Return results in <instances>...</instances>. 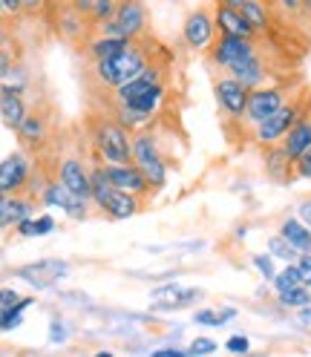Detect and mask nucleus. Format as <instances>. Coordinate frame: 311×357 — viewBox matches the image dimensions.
<instances>
[{"label":"nucleus","mask_w":311,"mask_h":357,"mask_svg":"<svg viewBox=\"0 0 311 357\" xmlns=\"http://www.w3.org/2000/svg\"><path fill=\"white\" fill-rule=\"evenodd\" d=\"M147 55L142 52V47H139V40L132 43L130 50H124L121 55H113V58H107V61H98L96 63V78L104 84V86H109V89H119V86H124V84H130V81H136L144 70H147Z\"/></svg>","instance_id":"1"},{"label":"nucleus","mask_w":311,"mask_h":357,"mask_svg":"<svg viewBox=\"0 0 311 357\" xmlns=\"http://www.w3.org/2000/svg\"><path fill=\"white\" fill-rule=\"evenodd\" d=\"M90 182H93V196H90V199H93V202H96L109 219H130L132 213H139L142 199L130 196V193H121V190H116L113 185H109L104 165H96V167H93Z\"/></svg>","instance_id":"2"},{"label":"nucleus","mask_w":311,"mask_h":357,"mask_svg":"<svg viewBox=\"0 0 311 357\" xmlns=\"http://www.w3.org/2000/svg\"><path fill=\"white\" fill-rule=\"evenodd\" d=\"M130 150H132V162H136V167L144 173L150 188L159 190L167 182V165H165V155L159 150L156 136H153V132H147V130L136 132L132 142H130Z\"/></svg>","instance_id":"3"},{"label":"nucleus","mask_w":311,"mask_h":357,"mask_svg":"<svg viewBox=\"0 0 311 357\" xmlns=\"http://www.w3.org/2000/svg\"><path fill=\"white\" fill-rule=\"evenodd\" d=\"M101 159L107 167H124V165H132V150H130V136L127 130L113 121V119H101L98 121V130L93 136Z\"/></svg>","instance_id":"4"},{"label":"nucleus","mask_w":311,"mask_h":357,"mask_svg":"<svg viewBox=\"0 0 311 357\" xmlns=\"http://www.w3.org/2000/svg\"><path fill=\"white\" fill-rule=\"evenodd\" d=\"M308 104H311V101H305L303 96H297L294 101H288L277 116H271L265 124L257 127V144H259V147H268V150H271V147H280L282 139L294 130V124H297L300 116L305 113Z\"/></svg>","instance_id":"5"},{"label":"nucleus","mask_w":311,"mask_h":357,"mask_svg":"<svg viewBox=\"0 0 311 357\" xmlns=\"http://www.w3.org/2000/svg\"><path fill=\"white\" fill-rule=\"evenodd\" d=\"M254 55H259V47L254 40H242V38H225L219 35L216 43L211 47V61L219 66V70H236L239 63L251 61Z\"/></svg>","instance_id":"6"},{"label":"nucleus","mask_w":311,"mask_h":357,"mask_svg":"<svg viewBox=\"0 0 311 357\" xmlns=\"http://www.w3.org/2000/svg\"><path fill=\"white\" fill-rule=\"evenodd\" d=\"M288 104V96L282 86H262V89H254V93L248 96V109H245V119L259 127L265 124L271 116H277L280 109Z\"/></svg>","instance_id":"7"},{"label":"nucleus","mask_w":311,"mask_h":357,"mask_svg":"<svg viewBox=\"0 0 311 357\" xmlns=\"http://www.w3.org/2000/svg\"><path fill=\"white\" fill-rule=\"evenodd\" d=\"M185 40L190 50H208L216 43V20H213V12L199 6L193 9L188 17H185Z\"/></svg>","instance_id":"8"},{"label":"nucleus","mask_w":311,"mask_h":357,"mask_svg":"<svg viewBox=\"0 0 311 357\" xmlns=\"http://www.w3.org/2000/svg\"><path fill=\"white\" fill-rule=\"evenodd\" d=\"M213 93H216V101H219V107L225 109L228 116H234V119H239V116H245V109H248V89L242 86L236 78H231V75H222V78H216L213 81Z\"/></svg>","instance_id":"9"},{"label":"nucleus","mask_w":311,"mask_h":357,"mask_svg":"<svg viewBox=\"0 0 311 357\" xmlns=\"http://www.w3.org/2000/svg\"><path fill=\"white\" fill-rule=\"evenodd\" d=\"M29 173H32V165L24 153H12L0 162V196L6 193H17L24 190L26 182H29Z\"/></svg>","instance_id":"10"},{"label":"nucleus","mask_w":311,"mask_h":357,"mask_svg":"<svg viewBox=\"0 0 311 357\" xmlns=\"http://www.w3.org/2000/svg\"><path fill=\"white\" fill-rule=\"evenodd\" d=\"M66 274H70V265L61 262V259H40V262H32V265L17 268V277L26 280V282L35 285V288H50V285H55L58 280H63Z\"/></svg>","instance_id":"11"},{"label":"nucleus","mask_w":311,"mask_h":357,"mask_svg":"<svg viewBox=\"0 0 311 357\" xmlns=\"http://www.w3.org/2000/svg\"><path fill=\"white\" fill-rule=\"evenodd\" d=\"M213 20H216V29L219 35H225V38H242V40H254L257 32L248 26V20L239 15V9L231 3H216L213 6Z\"/></svg>","instance_id":"12"},{"label":"nucleus","mask_w":311,"mask_h":357,"mask_svg":"<svg viewBox=\"0 0 311 357\" xmlns=\"http://www.w3.org/2000/svg\"><path fill=\"white\" fill-rule=\"evenodd\" d=\"M58 182L70 190L78 199H90L93 196V182H90V173L81 165V159L70 155V159H61L58 165Z\"/></svg>","instance_id":"13"},{"label":"nucleus","mask_w":311,"mask_h":357,"mask_svg":"<svg viewBox=\"0 0 311 357\" xmlns=\"http://www.w3.org/2000/svg\"><path fill=\"white\" fill-rule=\"evenodd\" d=\"M104 170H107L109 185H113L116 190H121V193H130V196H136V199H144V196L153 190L150 182L144 178V173H142L136 165H124V167H107V165H104Z\"/></svg>","instance_id":"14"},{"label":"nucleus","mask_w":311,"mask_h":357,"mask_svg":"<svg viewBox=\"0 0 311 357\" xmlns=\"http://www.w3.org/2000/svg\"><path fill=\"white\" fill-rule=\"evenodd\" d=\"M280 147H282V153H285L291 162H300L303 155L311 150V104L305 107V113L300 116V121L294 124V130L282 139Z\"/></svg>","instance_id":"15"},{"label":"nucleus","mask_w":311,"mask_h":357,"mask_svg":"<svg viewBox=\"0 0 311 357\" xmlns=\"http://www.w3.org/2000/svg\"><path fill=\"white\" fill-rule=\"evenodd\" d=\"M40 199L47 205H52V208H61V211H66L73 219H86V199H78V196H73L70 190H66L58 178L55 182H50L47 188H43V193H40Z\"/></svg>","instance_id":"16"},{"label":"nucleus","mask_w":311,"mask_h":357,"mask_svg":"<svg viewBox=\"0 0 311 357\" xmlns=\"http://www.w3.org/2000/svg\"><path fill=\"white\" fill-rule=\"evenodd\" d=\"M0 116L9 127H20V121L26 119V104L20 98V86H0Z\"/></svg>","instance_id":"17"},{"label":"nucleus","mask_w":311,"mask_h":357,"mask_svg":"<svg viewBox=\"0 0 311 357\" xmlns=\"http://www.w3.org/2000/svg\"><path fill=\"white\" fill-rule=\"evenodd\" d=\"M32 211H35L32 199H24V196H3V202H0V228H9V225L17 228L24 219H32Z\"/></svg>","instance_id":"18"},{"label":"nucleus","mask_w":311,"mask_h":357,"mask_svg":"<svg viewBox=\"0 0 311 357\" xmlns=\"http://www.w3.org/2000/svg\"><path fill=\"white\" fill-rule=\"evenodd\" d=\"M113 20H119L130 40H139V35L147 29V9L142 3H119Z\"/></svg>","instance_id":"19"},{"label":"nucleus","mask_w":311,"mask_h":357,"mask_svg":"<svg viewBox=\"0 0 311 357\" xmlns=\"http://www.w3.org/2000/svg\"><path fill=\"white\" fill-rule=\"evenodd\" d=\"M199 297H202L199 288H182V285H162L153 291L156 305L162 308H185L190 305V300H199Z\"/></svg>","instance_id":"20"},{"label":"nucleus","mask_w":311,"mask_h":357,"mask_svg":"<svg viewBox=\"0 0 311 357\" xmlns=\"http://www.w3.org/2000/svg\"><path fill=\"white\" fill-rule=\"evenodd\" d=\"M280 236L291 245V248L303 257V254H311V228L303 225L297 216H288L282 225H280Z\"/></svg>","instance_id":"21"},{"label":"nucleus","mask_w":311,"mask_h":357,"mask_svg":"<svg viewBox=\"0 0 311 357\" xmlns=\"http://www.w3.org/2000/svg\"><path fill=\"white\" fill-rule=\"evenodd\" d=\"M231 3L239 9V15L248 20V26L257 35H265L271 29V9L265 3H254V0H231Z\"/></svg>","instance_id":"22"},{"label":"nucleus","mask_w":311,"mask_h":357,"mask_svg":"<svg viewBox=\"0 0 311 357\" xmlns=\"http://www.w3.org/2000/svg\"><path fill=\"white\" fill-rule=\"evenodd\" d=\"M78 15H84L86 20H98V24H107V20L116 17V3L113 0H78L73 6Z\"/></svg>","instance_id":"23"},{"label":"nucleus","mask_w":311,"mask_h":357,"mask_svg":"<svg viewBox=\"0 0 311 357\" xmlns=\"http://www.w3.org/2000/svg\"><path fill=\"white\" fill-rule=\"evenodd\" d=\"M136 40H113V38H96V40H90V47H86V52H90L93 58H96V63L98 61H107V58H113V55H121L124 50H130Z\"/></svg>","instance_id":"24"},{"label":"nucleus","mask_w":311,"mask_h":357,"mask_svg":"<svg viewBox=\"0 0 311 357\" xmlns=\"http://www.w3.org/2000/svg\"><path fill=\"white\" fill-rule=\"evenodd\" d=\"M17 132H20V139H24V142L40 144L43 139H47V119H43L40 113H26V119L20 121Z\"/></svg>","instance_id":"25"},{"label":"nucleus","mask_w":311,"mask_h":357,"mask_svg":"<svg viewBox=\"0 0 311 357\" xmlns=\"http://www.w3.org/2000/svg\"><path fill=\"white\" fill-rule=\"evenodd\" d=\"M55 231V219L52 216H32V219H24L17 225V234L20 236H47V234H52Z\"/></svg>","instance_id":"26"},{"label":"nucleus","mask_w":311,"mask_h":357,"mask_svg":"<svg viewBox=\"0 0 311 357\" xmlns=\"http://www.w3.org/2000/svg\"><path fill=\"white\" fill-rule=\"evenodd\" d=\"M234 317H236V308H202L193 314L199 326H225Z\"/></svg>","instance_id":"27"},{"label":"nucleus","mask_w":311,"mask_h":357,"mask_svg":"<svg viewBox=\"0 0 311 357\" xmlns=\"http://www.w3.org/2000/svg\"><path fill=\"white\" fill-rule=\"evenodd\" d=\"M271 285L277 288V294H285V291H291V288H300V285H305V282H303V274H300L297 265H285L282 271L274 277Z\"/></svg>","instance_id":"28"},{"label":"nucleus","mask_w":311,"mask_h":357,"mask_svg":"<svg viewBox=\"0 0 311 357\" xmlns=\"http://www.w3.org/2000/svg\"><path fill=\"white\" fill-rule=\"evenodd\" d=\"M32 305V300L29 297H24L17 305H12V308H0V331H9V328H17L20 323H24V311Z\"/></svg>","instance_id":"29"},{"label":"nucleus","mask_w":311,"mask_h":357,"mask_svg":"<svg viewBox=\"0 0 311 357\" xmlns=\"http://www.w3.org/2000/svg\"><path fill=\"white\" fill-rule=\"evenodd\" d=\"M280 297V305L285 308H311V288L308 285H300V288H291V291L285 294H277Z\"/></svg>","instance_id":"30"},{"label":"nucleus","mask_w":311,"mask_h":357,"mask_svg":"<svg viewBox=\"0 0 311 357\" xmlns=\"http://www.w3.org/2000/svg\"><path fill=\"white\" fill-rule=\"evenodd\" d=\"M268 254L277 257V259H282V262H288V265H297V259H300V254H297L280 234H274V236L268 239Z\"/></svg>","instance_id":"31"},{"label":"nucleus","mask_w":311,"mask_h":357,"mask_svg":"<svg viewBox=\"0 0 311 357\" xmlns=\"http://www.w3.org/2000/svg\"><path fill=\"white\" fill-rule=\"evenodd\" d=\"M251 262H254L257 271L262 274V280L274 282V277H277V268H274V257H271V254H254V257H251Z\"/></svg>","instance_id":"32"},{"label":"nucleus","mask_w":311,"mask_h":357,"mask_svg":"<svg viewBox=\"0 0 311 357\" xmlns=\"http://www.w3.org/2000/svg\"><path fill=\"white\" fill-rule=\"evenodd\" d=\"M219 346L211 340V337H196L190 346H188V351H190V357H205V354H213Z\"/></svg>","instance_id":"33"},{"label":"nucleus","mask_w":311,"mask_h":357,"mask_svg":"<svg viewBox=\"0 0 311 357\" xmlns=\"http://www.w3.org/2000/svg\"><path fill=\"white\" fill-rule=\"evenodd\" d=\"M225 349H228L231 354H248V351H251V340L245 337V334H234V337H228Z\"/></svg>","instance_id":"34"},{"label":"nucleus","mask_w":311,"mask_h":357,"mask_svg":"<svg viewBox=\"0 0 311 357\" xmlns=\"http://www.w3.org/2000/svg\"><path fill=\"white\" fill-rule=\"evenodd\" d=\"M294 176L297 178H311V150L303 155L300 162H294Z\"/></svg>","instance_id":"35"},{"label":"nucleus","mask_w":311,"mask_h":357,"mask_svg":"<svg viewBox=\"0 0 311 357\" xmlns=\"http://www.w3.org/2000/svg\"><path fill=\"white\" fill-rule=\"evenodd\" d=\"M24 297H17V291L15 288H0V308H12V305H17Z\"/></svg>","instance_id":"36"},{"label":"nucleus","mask_w":311,"mask_h":357,"mask_svg":"<svg viewBox=\"0 0 311 357\" xmlns=\"http://www.w3.org/2000/svg\"><path fill=\"white\" fill-rule=\"evenodd\" d=\"M147 357H190V351H188V349L167 346V349H156V351H150Z\"/></svg>","instance_id":"37"},{"label":"nucleus","mask_w":311,"mask_h":357,"mask_svg":"<svg viewBox=\"0 0 311 357\" xmlns=\"http://www.w3.org/2000/svg\"><path fill=\"white\" fill-rule=\"evenodd\" d=\"M297 268H300V274H303V282L311 288V254H303L297 259Z\"/></svg>","instance_id":"38"},{"label":"nucleus","mask_w":311,"mask_h":357,"mask_svg":"<svg viewBox=\"0 0 311 357\" xmlns=\"http://www.w3.org/2000/svg\"><path fill=\"white\" fill-rule=\"evenodd\" d=\"M12 73V58L6 55V50H0V78H6Z\"/></svg>","instance_id":"39"},{"label":"nucleus","mask_w":311,"mask_h":357,"mask_svg":"<svg viewBox=\"0 0 311 357\" xmlns=\"http://www.w3.org/2000/svg\"><path fill=\"white\" fill-rule=\"evenodd\" d=\"M300 222L311 228V199H305V202L300 205Z\"/></svg>","instance_id":"40"},{"label":"nucleus","mask_w":311,"mask_h":357,"mask_svg":"<svg viewBox=\"0 0 311 357\" xmlns=\"http://www.w3.org/2000/svg\"><path fill=\"white\" fill-rule=\"evenodd\" d=\"M63 337H66V331H61V323L55 320V323H52V343H61Z\"/></svg>","instance_id":"41"},{"label":"nucleus","mask_w":311,"mask_h":357,"mask_svg":"<svg viewBox=\"0 0 311 357\" xmlns=\"http://www.w3.org/2000/svg\"><path fill=\"white\" fill-rule=\"evenodd\" d=\"M300 317H303V320H311V308H303V311H300Z\"/></svg>","instance_id":"42"},{"label":"nucleus","mask_w":311,"mask_h":357,"mask_svg":"<svg viewBox=\"0 0 311 357\" xmlns=\"http://www.w3.org/2000/svg\"><path fill=\"white\" fill-rule=\"evenodd\" d=\"M96 357H113V351H98Z\"/></svg>","instance_id":"43"},{"label":"nucleus","mask_w":311,"mask_h":357,"mask_svg":"<svg viewBox=\"0 0 311 357\" xmlns=\"http://www.w3.org/2000/svg\"><path fill=\"white\" fill-rule=\"evenodd\" d=\"M0 12H3V0H0Z\"/></svg>","instance_id":"44"},{"label":"nucleus","mask_w":311,"mask_h":357,"mask_svg":"<svg viewBox=\"0 0 311 357\" xmlns=\"http://www.w3.org/2000/svg\"><path fill=\"white\" fill-rule=\"evenodd\" d=\"M0 202H3V196H0Z\"/></svg>","instance_id":"45"}]
</instances>
